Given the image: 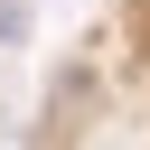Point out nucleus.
Here are the masks:
<instances>
[{"mask_svg": "<svg viewBox=\"0 0 150 150\" xmlns=\"http://www.w3.org/2000/svg\"><path fill=\"white\" fill-rule=\"evenodd\" d=\"M19 150H150V0H103L75 28Z\"/></svg>", "mask_w": 150, "mask_h": 150, "instance_id": "nucleus-1", "label": "nucleus"}]
</instances>
